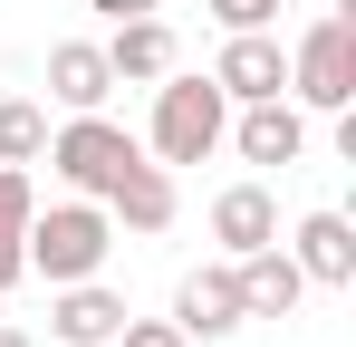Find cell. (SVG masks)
I'll return each mask as SVG.
<instances>
[{
  "mask_svg": "<svg viewBox=\"0 0 356 347\" xmlns=\"http://www.w3.org/2000/svg\"><path fill=\"white\" fill-rule=\"evenodd\" d=\"M222 135L241 145V164H280L289 174L298 155H308V107H298V97H250V107H232Z\"/></svg>",
  "mask_w": 356,
  "mask_h": 347,
  "instance_id": "8992f818",
  "label": "cell"
},
{
  "mask_svg": "<svg viewBox=\"0 0 356 347\" xmlns=\"http://www.w3.org/2000/svg\"><path fill=\"white\" fill-rule=\"evenodd\" d=\"M232 107H250V97H289V49L270 39V29H222V58L202 68Z\"/></svg>",
  "mask_w": 356,
  "mask_h": 347,
  "instance_id": "5b68a950",
  "label": "cell"
},
{
  "mask_svg": "<svg viewBox=\"0 0 356 347\" xmlns=\"http://www.w3.org/2000/svg\"><path fill=\"white\" fill-rule=\"evenodd\" d=\"M0 347H39V338H29V328H0Z\"/></svg>",
  "mask_w": 356,
  "mask_h": 347,
  "instance_id": "d6986e66",
  "label": "cell"
},
{
  "mask_svg": "<svg viewBox=\"0 0 356 347\" xmlns=\"http://www.w3.org/2000/svg\"><path fill=\"white\" fill-rule=\"evenodd\" d=\"M174 347H202V338H174Z\"/></svg>",
  "mask_w": 356,
  "mask_h": 347,
  "instance_id": "ffe728a7",
  "label": "cell"
},
{
  "mask_svg": "<svg viewBox=\"0 0 356 347\" xmlns=\"http://www.w3.org/2000/svg\"><path fill=\"white\" fill-rule=\"evenodd\" d=\"M29 213H39V193H29V164H0V299L29 280Z\"/></svg>",
  "mask_w": 356,
  "mask_h": 347,
  "instance_id": "9a60e30c",
  "label": "cell"
},
{
  "mask_svg": "<svg viewBox=\"0 0 356 347\" xmlns=\"http://www.w3.org/2000/svg\"><path fill=\"white\" fill-rule=\"evenodd\" d=\"M232 280H241V309H250V318H289L298 299H308V280H298V261H289V241L241 251V261H232Z\"/></svg>",
  "mask_w": 356,
  "mask_h": 347,
  "instance_id": "7c38bea8",
  "label": "cell"
},
{
  "mask_svg": "<svg viewBox=\"0 0 356 347\" xmlns=\"http://www.w3.org/2000/svg\"><path fill=\"white\" fill-rule=\"evenodd\" d=\"M308 10H327V0H308Z\"/></svg>",
  "mask_w": 356,
  "mask_h": 347,
  "instance_id": "44dd1931",
  "label": "cell"
},
{
  "mask_svg": "<svg viewBox=\"0 0 356 347\" xmlns=\"http://www.w3.org/2000/svg\"><path fill=\"white\" fill-rule=\"evenodd\" d=\"M174 328H183V338H202V347H222L232 328H250L232 261H212V270H183V289H174Z\"/></svg>",
  "mask_w": 356,
  "mask_h": 347,
  "instance_id": "52a82bcc",
  "label": "cell"
},
{
  "mask_svg": "<svg viewBox=\"0 0 356 347\" xmlns=\"http://www.w3.org/2000/svg\"><path fill=\"white\" fill-rule=\"evenodd\" d=\"M29 280H97L106 270V251H116V222H106V203H87V193H67V203H39L29 213Z\"/></svg>",
  "mask_w": 356,
  "mask_h": 347,
  "instance_id": "6da1fadb",
  "label": "cell"
},
{
  "mask_svg": "<svg viewBox=\"0 0 356 347\" xmlns=\"http://www.w3.org/2000/svg\"><path fill=\"white\" fill-rule=\"evenodd\" d=\"M49 155V107L39 97H0V164H39Z\"/></svg>",
  "mask_w": 356,
  "mask_h": 347,
  "instance_id": "2e32d148",
  "label": "cell"
},
{
  "mask_svg": "<svg viewBox=\"0 0 356 347\" xmlns=\"http://www.w3.org/2000/svg\"><path fill=\"white\" fill-rule=\"evenodd\" d=\"M212 241H222V261L280 241V193H270L260 174H250V183H222V193H212Z\"/></svg>",
  "mask_w": 356,
  "mask_h": 347,
  "instance_id": "30bf717a",
  "label": "cell"
},
{
  "mask_svg": "<svg viewBox=\"0 0 356 347\" xmlns=\"http://www.w3.org/2000/svg\"><path fill=\"white\" fill-rule=\"evenodd\" d=\"M106 68H116V87H154L164 68H183L174 20H164V10H145V20H116V29H106Z\"/></svg>",
  "mask_w": 356,
  "mask_h": 347,
  "instance_id": "8fae6325",
  "label": "cell"
},
{
  "mask_svg": "<svg viewBox=\"0 0 356 347\" xmlns=\"http://www.w3.org/2000/svg\"><path fill=\"white\" fill-rule=\"evenodd\" d=\"M49 97H58L67 116L106 107V97H116V68H106V39H58V49H49Z\"/></svg>",
  "mask_w": 356,
  "mask_h": 347,
  "instance_id": "5bb4252c",
  "label": "cell"
},
{
  "mask_svg": "<svg viewBox=\"0 0 356 347\" xmlns=\"http://www.w3.org/2000/svg\"><path fill=\"white\" fill-rule=\"evenodd\" d=\"M135 155H145V145L125 135L116 116H106V107H87V116H67V125H49V155H39V164L58 174L67 193H87V203H106V183H116V174L135 164Z\"/></svg>",
  "mask_w": 356,
  "mask_h": 347,
  "instance_id": "277c9868",
  "label": "cell"
},
{
  "mask_svg": "<svg viewBox=\"0 0 356 347\" xmlns=\"http://www.w3.org/2000/svg\"><path fill=\"white\" fill-rule=\"evenodd\" d=\"M125 328V289H106V280H58L49 289V338L58 347H106Z\"/></svg>",
  "mask_w": 356,
  "mask_h": 347,
  "instance_id": "ba28073f",
  "label": "cell"
},
{
  "mask_svg": "<svg viewBox=\"0 0 356 347\" xmlns=\"http://www.w3.org/2000/svg\"><path fill=\"white\" fill-rule=\"evenodd\" d=\"M289 261H298L308 289H356V222L347 213H308L289 231Z\"/></svg>",
  "mask_w": 356,
  "mask_h": 347,
  "instance_id": "9c48e42d",
  "label": "cell"
},
{
  "mask_svg": "<svg viewBox=\"0 0 356 347\" xmlns=\"http://www.w3.org/2000/svg\"><path fill=\"white\" fill-rule=\"evenodd\" d=\"M289 97L308 116H347L356 107V20H347V0H327L308 29H298V49H289Z\"/></svg>",
  "mask_w": 356,
  "mask_h": 347,
  "instance_id": "3957f363",
  "label": "cell"
},
{
  "mask_svg": "<svg viewBox=\"0 0 356 347\" xmlns=\"http://www.w3.org/2000/svg\"><path fill=\"white\" fill-rule=\"evenodd\" d=\"M87 10H106V20H145V10H164V0H87Z\"/></svg>",
  "mask_w": 356,
  "mask_h": 347,
  "instance_id": "ac0fdd59",
  "label": "cell"
},
{
  "mask_svg": "<svg viewBox=\"0 0 356 347\" xmlns=\"http://www.w3.org/2000/svg\"><path fill=\"white\" fill-rule=\"evenodd\" d=\"M222 125H232V97L212 77H183V68L154 77V116H145V155L154 164H202L222 145Z\"/></svg>",
  "mask_w": 356,
  "mask_h": 347,
  "instance_id": "7a4b0ae2",
  "label": "cell"
},
{
  "mask_svg": "<svg viewBox=\"0 0 356 347\" xmlns=\"http://www.w3.org/2000/svg\"><path fill=\"white\" fill-rule=\"evenodd\" d=\"M212 20H222V29H270L280 0H212Z\"/></svg>",
  "mask_w": 356,
  "mask_h": 347,
  "instance_id": "e0dca14e",
  "label": "cell"
},
{
  "mask_svg": "<svg viewBox=\"0 0 356 347\" xmlns=\"http://www.w3.org/2000/svg\"><path fill=\"white\" fill-rule=\"evenodd\" d=\"M106 222H116V231H164V222H174V164L135 155V164L106 183Z\"/></svg>",
  "mask_w": 356,
  "mask_h": 347,
  "instance_id": "4fadbf2b",
  "label": "cell"
}]
</instances>
